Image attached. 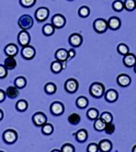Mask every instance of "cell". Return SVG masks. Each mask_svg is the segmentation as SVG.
I'll return each mask as SVG.
<instances>
[{"instance_id": "cell-1", "label": "cell", "mask_w": 136, "mask_h": 152, "mask_svg": "<svg viewBox=\"0 0 136 152\" xmlns=\"http://www.w3.org/2000/svg\"><path fill=\"white\" fill-rule=\"evenodd\" d=\"M89 93L94 99H101L105 93V88L100 82H93L89 88Z\"/></svg>"}, {"instance_id": "cell-2", "label": "cell", "mask_w": 136, "mask_h": 152, "mask_svg": "<svg viewBox=\"0 0 136 152\" xmlns=\"http://www.w3.org/2000/svg\"><path fill=\"white\" fill-rule=\"evenodd\" d=\"M2 137H3V141L8 145L16 143L17 139H18L17 132L16 130L12 129H8L5 130Z\"/></svg>"}, {"instance_id": "cell-3", "label": "cell", "mask_w": 136, "mask_h": 152, "mask_svg": "<svg viewBox=\"0 0 136 152\" xmlns=\"http://www.w3.org/2000/svg\"><path fill=\"white\" fill-rule=\"evenodd\" d=\"M18 26L22 30L30 29L34 25V20L29 15H23L18 20Z\"/></svg>"}, {"instance_id": "cell-4", "label": "cell", "mask_w": 136, "mask_h": 152, "mask_svg": "<svg viewBox=\"0 0 136 152\" xmlns=\"http://www.w3.org/2000/svg\"><path fill=\"white\" fill-rule=\"evenodd\" d=\"M93 27L94 31L98 34H103L105 33L106 30L108 29V25H107V20L103 18H97L95 19L93 23Z\"/></svg>"}, {"instance_id": "cell-5", "label": "cell", "mask_w": 136, "mask_h": 152, "mask_svg": "<svg viewBox=\"0 0 136 152\" xmlns=\"http://www.w3.org/2000/svg\"><path fill=\"white\" fill-rule=\"evenodd\" d=\"M30 41H31V37H30V34L27 32V30H21L18 33L17 42L20 47L24 48V47L28 46L30 44Z\"/></svg>"}, {"instance_id": "cell-6", "label": "cell", "mask_w": 136, "mask_h": 152, "mask_svg": "<svg viewBox=\"0 0 136 152\" xmlns=\"http://www.w3.org/2000/svg\"><path fill=\"white\" fill-rule=\"evenodd\" d=\"M49 17V9L45 7H41L36 9L35 13V18L37 22H44Z\"/></svg>"}, {"instance_id": "cell-7", "label": "cell", "mask_w": 136, "mask_h": 152, "mask_svg": "<svg viewBox=\"0 0 136 152\" xmlns=\"http://www.w3.org/2000/svg\"><path fill=\"white\" fill-rule=\"evenodd\" d=\"M51 24L54 26V28H63L66 24V19L65 18L61 15V14H56L52 17L51 19Z\"/></svg>"}, {"instance_id": "cell-8", "label": "cell", "mask_w": 136, "mask_h": 152, "mask_svg": "<svg viewBox=\"0 0 136 152\" xmlns=\"http://www.w3.org/2000/svg\"><path fill=\"white\" fill-rule=\"evenodd\" d=\"M32 121L35 126L41 128L47 122V118H46V114L43 112H36L33 115Z\"/></svg>"}, {"instance_id": "cell-9", "label": "cell", "mask_w": 136, "mask_h": 152, "mask_svg": "<svg viewBox=\"0 0 136 152\" xmlns=\"http://www.w3.org/2000/svg\"><path fill=\"white\" fill-rule=\"evenodd\" d=\"M21 56L25 60H31V59H33L35 58V48L30 46V45L22 48V49H21Z\"/></svg>"}, {"instance_id": "cell-10", "label": "cell", "mask_w": 136, "mask_h": 152, "mask_svg": "<svg viewBox=\"0 0 136 152\" xmlns=\"http://www.w3.org/2000/svg\"><path fill=\"white\" fill-rule=\"evenodd\" d=\"M50 111L54 116H61L64 112V106L62 102L54 101L50 106Z\"/></svg>"}, {"instance_id": "cell-11", "label": "cell", "mask_w": 136, "mask_h": 152, "mask_svg": "<svg viewBox=\"0 0 136 152\" xmlns=\"http://www.w3.org/2000/svg\"><path fill=\"white\" fill-rule=\"evenodd\" d=\"M79 88V84L76 79L75 78H69L67 79L64 83V89L70 94H74L77 91Z\"/></svg>"}, {"instance_id": "cell-12", "label": "cell", "mask_w": 136, "mask_h": 152, "mask_svg": "<svg viewBox=\"0 0 136 152\" xmlns=\"http://www.w3.org/2000/svg\"><path fill=\"white\" fill-rule=\"evenodd\" d=\"M68 41H69V44L71 47L78 48L83 43V37L78 33H73L72 35H70Z\"/></svg>"}, {"instance_id": "cell-13", "label": "cell", "mask_w": 136, "mask_h": 152, "mask_svg": "<svg viewBox=\"0 0 136 152\" xmlns=\"http://www.w3.org/2000/svg\"><path fill=\"white\" fill-rule=\"evenodd\" d=\"M116 81H117V84L120 86V87H122V88H126L128 86H130L131 82H132V78L129 75L127 74H120L117 78H116Z\"/></svg>"}, {"instance_id": "cell-14", "label": "cell", "mask_w": 136, "mask_h": 152, "mask_svg": "<svg viewBox=\"0 0 136 152\" xmlns=\"http://www.w3.org/2000/svg\"><path fill=\"white\" fill-rule=\"evenodd\" d=\"M54 58H56V59L57 61L64 63L68 60V58H69L68 51L64 48H59L56 51V53H54Z\"/></svg>"}, {"instance_id": "cell-15", "label": "cell", "mask_w": 136, "mask_h": 152, "mask_svg": "<svg viewBox=\"0 0 136 152\" xmlns=\"http://www.w3.org/2000/svg\"><path fill=\"white\" fill-rule=\"evenodd\" d=\"M104 99L107 102L109 103H114L118 99V92L115 89H108L104 93Z\"/></svg>"}, {"instance_id": "cell-16", "label": "cell", "mask_w": 136, "mask_h": 152, "mask_svg": "<svg viewBox=\"0 0 136 152\" xmlns=\"http://www.w3.org/2000/svg\"><path fill=\"white\" fill-rule=\"evenodd\" d=\"M18 53V48L16 44L14 43H10L7 44L5 47V54L7 55V57H12L15 58Z\"/></svg>"}, {"instance_id": "cell-17", "label": "cell", "mask_w": 136, "mask_h": 152, "mask_svg": "<svg viewBox=\"0 0 136 152\" xmlns=\"http://www.w3.org/2000/svg\"><path fill=\"white\" fill-rule=\"evenodd\" d=\"M122 63L127 67H133L136 64V57L132 53H129L124 57L122 58Z\"/></svg>"}, {"instance_id": "cell-18", "label": "cell", "mask_w": 136, "mask_h": 152, "mask_svg": "<svg viewBox=\"0 0 136 152\" xmlns=\"http://www.w3.org/2000/svg\"><path fill=\"white\" fill-rule=\"evenodd\" d=\"M98 148L99 151L101 152H110L113 148V143L111 140H102L98 143Z\"/></svg>"}, {"instance_id": "cell-19", "label": "cell", "mask_w": 136, "mask_h": 152, "mask_svg": "<svg viewBox=\"0 0 136 152\" xmlns=\"http://www.w3.org/2000/svg\"><path fill=\"white\" fill-rule=\"evenodd\" d=\"M107 25L108 28H110L111 30H118L121 27V20L117 17H112L107 20Z\"/></svg>"}, {"instance_id": "cell-20", "label": "cell", "mask_w": 136, "mask_h": 152, "mask_svg": "<svg viewBox=\"0 0 136 152\" xmlns=\"http://www.w3.org/2000/svg\"><path fill=\"white\" fill-rule=\"evenodd\" d=\"M75 140L80 142V143H84L88 139V132L86 131V129H81L79 130H77L75 133Z\"/></svg>"}, {"instance_id": "cell-21", "label": "cell", "mask_w": 136, "mask_h": 152, "mask_svg": "<svg viewBox=\"0 0 136 152\" xmlns=\"http://www.w3.org/2000/svg\"><path fill=\"white\" fill-rule=\"evenodd\" d=\"M6 95L8 96L9 99H16L18 96L19 95V91H18V88L15 86H9L7 90H6Z\"/></svg>"}, {"instance_id": "cell-22", "label": "cell", "mask_w": 136, "mask_h": 152, "mask_svg": "<svg viewBox=\"0 0 136 152\" xmlns=\"http://www.w3.org/2000/svg\"><path fill=\"white\" fill-rule=\"evenodd\" d=\"M88 103H89V101H88L87 98H85V96H78L76 101H75V104H76L77 107L78 108H81V109L85 108L88 106Z\"/></svg>"}, {"instance_id": "cell-23", "label": "cell", "mask_w": 136, "mask_h": 152, "mask_svg": "<svg viewBox=\"0 0 136 152\" xmlns=\"http://www.w3.org/2000/svg\"><path fill=\"white\" fill-rule=\"evenodd\" d=\"M4 66H6V68L7 70H11L14 69L16 66H17V60L15 59V58H12V57H7L5 59V63Z\"/></svg>"}, {"instance_id": "cell-24", "label": "cell", "mask_w": 136, "mask_h": 152, "mask_svg": "<svg viewBox=\"0 0 136 152\" xmlns=\"http://www.w3.org/2000/svg\"><path fill=\"white\" fill-rule=\"evenodd\" d=\"M51 71L54 74H58L63 70V63L60 61H53L51 63Z\"/></svg>"}, {"instance_id": "cell-25", "label": "cell", "mask_w": 136, "mask_h": 152, "mask_svg": "<svg viewBox=\"0 0 136 152\" xmlns=\"http://www.w3.org/2000/svg\"><path fill=\"white\" fill-rule=\"evenodd\" d=\"M86 116H87V118L90 119V120H96L97 118H99V117H100V113H99V111L96 109V108H93V107H92V108H89L88 110H87V112H86Z\"/></svg>"}, {"instance_id": "cell-26", "label": "cell", "mask_w": 136, "mask_h": 152, "mask_svg": "<svg viewBox=\"0 0 136 152\" xmlns=\"http://www.w3.org/2000/svg\"><path fill=\"white\" fill-rule=\"evenodd\" d=\"M16 108L19 112H25V110L28 108V103L25 99H20L16 104Z\"/></svg>"}, {"instance_id": "cell-27", "label": "cell", "mask_w": 136, "mask_h": 152, "mask_svg": "<svg viewBox=\"0 0 136 152\" xmlns=\"http://www.w3.org/2000/svg\"><path fill=\"white\" fill-rule=\"evenodd\" d=\"M54 26L50 23V24H46L44 26H43V28H42V32L45 36L46 37H50L52 36L54 33Z\"/></svg>"}, {"instance_id": "cell-28", "label": "cell", "mask_w": 136, "mask_h": 152, "mask_svg": "<svg viewBox=\"0 0 136 152\" xmlns=\"http://www.w3.org/2000/svg\"><path fill=\"white\" fill-rule=\"evenodd\" d=\"M14 84H15V87H17V88H24L26 86V79L25 77L22 76L17 77L14 80Z\"/></svg>"}, {"instance_id": "cell-29", "label": "cell", "mask_w": 136, "mask_h": 152, "mask_svg": "<svg viewBox=\"0 0 136 152\" xmlns=\"http://www.w3.org/2000/svg\"><path fill=\"white\" fill-rule=\"evenodd\" d=\"M45 91L48 95H53L56 92V86L53 82H48L45 85Z\"/></svg>"}, {"instance_id": "cell-30", "label": "cell", "mask_w": 136, "mask_h": 152, "mask_svg": "<svg viewBox=\"0 0 136 152\" xmlns=\"http://www.w3.org/2000/svg\"><path fill=\"white\" fill-rule=\"evenodd\" d=\"M106 126V123L103 122L100 118H97L96 120H94V123H93V128L95 130L97 131H103L104 130V128Z\"/></svg>"}, {"instance_id": "cell-31", "label": "cell", "mask_w": 136, "mask_h": 152, "mask_svg": "<svg viewBox=\"0 0 136 152\" xmlns=\"http://www.w3.org/2000/svg\"><path fill=\"white\" fill-rule=\"evenodd\" d=\"M124 5L126 11L132 12L136 8V0H124Z\"/></svg>"}, {"instance_id": "cell-32", "label": "cell", "mask_w": 136, "mask_h": 152, "mask_svg": "<svg viewBox=\"0 0 136 152\" xmlns=\"http://www.w3.org/2000/svg\"><path fill=\"white\" fill-rule=\"evenodd\" d=\"M42 129H41V130H42V133L46 136H49L51 135L53 132H54V126L52 125V124L50 123H46L44 126L41 127Z\"/></svg>"}, {"instance_id": "cell-33", "label": "cell", "mask_w": 136, "mask_h": 152, "mask_svg": "<svg viewBox=\"0 0 136 152\" xmlns=\"http://www.w3.org/2000/svg\"><path fill=\"white\" fill-rule=\"evenodd\" d=\"M117 52L122 55V56H125V55L129 54L130 53V50H129V48L127 45L124 44V43H121L117 46Z\"/></svg>"}, {"instance_id": "cell-34", "label": "cell", "mask_w": 136, "mask_h": 152, "mask_svg": "<svg viewBox=\"0 0 136 152\" xmlns=\"http://www.w3.org/2000/svg\"><path fill=\"white\" fill-rule=\"evenodd\" d=\"M99 118H100L103 122H105L106 124L113 122V119H114L112 113H111V112H108V111H104V112H103V113L100 115V117H99Z\"/></svg>"}, {"instance_id": "cell-35", "label": "cell", "mask_w": 136, "mask_h": 152, "mask_svg": "<svg viewBox=\"0 0 136 152\" xmlns=\"http://www.w3.org/2000/svg\"><path fill=\"white\" fill-rule=\"evenodd\" d=\"M78 15L81 17V18H87L89 17L90 15V8L86 6H83V7H81L79 9H78Z\"/></svg>"}, {"instance_id": "cell-36", "label": "cell", "mask_w": 136, "mask_h": 152, "mask_svg": "<svg viewBox=\"0 0 136 152\" xmlns=\"http://www.w3.org/2000/svg\"><path fill=\"white\" fill-rule=\"evenodd\" d=\"M80 121H81V117L76 113H73L68 117V122L72 124V125H77V124L80 123Z\"/></svg>"}, {"instance_id": "cell-37", "label": "cell", "mask_w": 136, "mask_h": 152, "mask_svg": "<svg viewBox=\"0 0 136 152\" xmlns=\"http://www.w3.org/2000/svg\"><path fill=\"white\" fill-rule=\"evenodd\" d=\"M112 7L114 11L121 12L124 9V2H122V0H115L112 5Z\"/></svg>"}, {"instance_id": "cell-38", "label": "cell", "mask_w": 136, "mask_h": 152, "mask_svg": "<svg viewBox=\"0 0 136 152\" xmlns=\"http://www.w3.org/2000/svg\"><path fill=\"white\" fill-rule=\"evenodd\" d=\"M20 5L25 8H30L36 3V0H19Z\"/></svg>"}, {"instance_id": "cell-39", "label": "cell", "mask_w": 136, "mask_h": 152, "mask_svg": "<svg viewBox=\"0 0 136 152\" xmlns=\"http://www.w3.org/2000/svg\"><path fill=\"white\" fill-rule=\"evenodd\" d=\"M103 131H104L107 135H112V134H114V131H115V125H114V124L113 122L106 124V126H105Z\"/></svg>"}, {"instance_id": "cell-40", "label": "cell", "mask_w": 136, "mask_h": 152, "mask_svg": "<svg viewBox=\"0 0 136 152\" xmlns=\"http://www.w3.org/2000/svg\"><path fill=\"white\" fill-rule=\"evenodd\" d=\"M61 152H75V146H73L70 143H65L61 148Z\"/></svg>"}, {"instance_id": "cell-41", "label": "cell", "mask_w": 136, "mask_h": 152, "mask_svg": "<svg viewBox=\"0 0 136 152\" xmlns=\"http://www.w3.org/2000/svg\"><path fill=\"white\" fill-rule=\"evenodd\" d=\"M86 151L87 152H98L99 151L98 144H96V143H90L87 146V148H86Z\"/></svg>"}, {"instance_id": "cell-42", "label": "cell", "mask_w": 136, "mask_h": 152, "mask_svg": "<svg viewBox=\"0 0 136 152\" xmlns=\"http://www.w3.org/2000/svg\"><path fill=\"white\" fill-rule=\"evenodd\" d=\"M8 70L4 65H0V78H5L7 77Z\"/></svg>"}, {"instance_id": "cell-43", "label": "cell", "mask_w": 136, "mask_h": 152, "mask_svg": "<svg viewBox=\"0 0 136 152\" xmlns=\"http://www.w3.org/2000/svg\"><path fill=\"white\" fill-rule=\"evenodd\" d=\"M6 96H7V95H6V91H4L3 89L0 88V102L5 101Z\"/></svg>"}, {"instance_id": "cell-44", "label": "cell", "mask_w": 136, "mask_h": 152, "mask_svg": "<svg viewBox=\"0 0 136 152\" xmlns=\"http://www.w3.org/2000/svg\"><path fill=\"white\" fill-rule=\"evenodd\" d=\"M67 51H68V56H69V58H73L75 57V50L74 48H71Z\"/></svg>"}, {"instance_id": "cell-45", "label": "cell", "mask_w": 136, "mask_h": 152, "mask_svg": "<svg viewBox=\"0 0 136 152\" xmlns=\"http://www.w3.org/2000/svg\"><path fill=\"white\" fill-rule=\"evenodd\" d=\"M4 118V112H3V110L0 108V121H1Z\"/></svg>"}, {"instance_id": "cell-46", "label": "cell", "mask_w": 136, "mask_h": 152, "mask_svg": "<svg viewBox=\"0 0 136 152\" xmlns=\"http://www.w3.org/2000/svg\"><path fill=\"white\" fill-rule=\"evenodd\" d=\"M132 152H136V145L132 147Z\"/></svg>"}, {"instance_id": "cell-47", "label": "cell", "mask_w": 136, "mask_h": 152, "mask_svg": "<svg viewBox=\"0 0 136 152\" xmlns=\"http://www.w3.org/2000/svg\"><path fill=\"white\" fill-rule=\"evenodd\" d=\"M51 152H61V150H59V149H53Z\"/></svg>"}, {"instance_id": "cell-48", "label": "cell", "mask_w": 136, "mask_h": 152, "mask_svg": "<svg viewBox=\"0 0 136 152\" xmlns=\"http://www.w3.org/2000/svg\"><path fill=\"white\" fill-rule=\"evenodd\" d=\"M133 70H134V72L136 73V64L134 65V66H133Z\"/></svg>"}, {"instance_id": "cell-49", "label": "cell", "mask_w": 136, "mask_h": 152, "mask_svg": "<svg viewBox=\"0 0 136 152\" xmlns=\"http://www.w3.org/2000/svg\"><path fill=\"white\" fill-rule=\"evenodd\" d=\"M67 1H75V0H67Z\"/></svg>"}, {"instance_id": "cell-50", "label": "cell", "mask_w": 136, "mask_h": 152, "mask_svg": "<svg viewBox=\"0 0 136 152\" xmlns=\"http://www.w3.org/2000/svg\"><path fill=\"white\" fill-rule=\"evenodd\" d=\"M0 152H4V151H2V150H0Z\"/></svg>"}]
</instances>
